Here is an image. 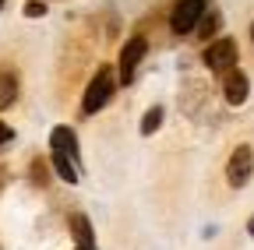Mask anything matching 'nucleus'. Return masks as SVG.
<instances>
[{
  "label": "nucleus",
  "mask_w": 254,
  "mask_h": 250,
  "mask_svg": "<svg viewBox=\"0 0 254 250\" xmlns=\"http://www.w3.org/2000/svg\"><path fill=\"white\" fill-rule=\"evenodd\" d=\"M113 92H117V71L106 64V67H99V71H95V78L88 81L85 96H81V113H85V116L99 113V109H103V106L113 99Z\"/></svg>",
  "instance_id": "f03ea898"
},
{
  "label": "nucleus",
  "mask_w": 254,
  "mask_h": 250,
  "mask_svg": "<svg viewBox=\"0 0 254 250\" xmlns=\"http://www.w3.org/2000/svg\"><path fill=\"white\" fill-rule=\"evenodd\" d=\"M0 11H4V0H0Z\"/></svg>",
  "instance_id": "f3484780"
},
{
  "label": "nucleus",
  "mask_w": 254,
  "mask_h": 250,
  "mask_svg": "<svg viewBox=\"0 0 254 250\" xmlns=\"http://www.w3.org/2000/svg\"><path fill=\"white\" fill-rule=\"evenodd\" d=\"M205 64H208V71H215V74L233 71V67H237V43H233L230 36L212 39V43L205 46Z\"/></svg>",
  "instance_id": "423d86ee"
},
{
  "label": "nucleus",
  "mask_w": 254,
  "mask_h": 250,
  "mask_svg": "<svg viewBox=\"0 0 254 250\" xmlns=\"http://www.w3.org/2000/svg\"><path fill=\"white\" fill-rule=\"evenodd\" d=\"M50 162L64 183L81 180V148L71 127H53L50 131Z\"/></svg>",
  "instance_id": "f257e3e1"
},
{
  "label": "nucleus",
  "mask_w": 254,
  "mask_h": 250,
  "mask_svg": "<svg viewBox=\"0 0 254 250\" xmlns=\"http://www.w3.org/2000/svg\"><path fill=\"white\" fill-rule=\"evenodd\" d=\"M251 43H254V25H251Z\"/></svg>",
  "instance_id": "dca6fc26"
},
{
  "label": "nucleus",
  "mask_w": 254,
  "mask_h": 250,
  "mask_svg": "<svg viewBox=\"0 0 254 250\" xmlns=\"http://www.w3.org/2000/svg\"><path fill=\"white\" fill-rule=\"evenodd\" d=\"M14 99H18V78H14V71H0V109L14 106Z\"/></svg>",
  "instance_id": "6e6552de"
},
{
  "label": "nucleus",
  "mask_w": 254,
  "mask_h": 250,
  "mask_svg": "<svg viewBox=\"0 0 254 250\" xmlns=\"http://www.w3.org/2000/svg\"><path fill=\"white\" fill-rule=\"evenodd\" d=\"M194 32H198V39H205V43H212V36L219 32V11H205V18L198 21V28H194Z\"/></svg>",
  "instance_id": "9d476101"
},
{
  "label": "nucleus",
  "mask_w": 254,
  "mask_h": 250,
  "mask_svg": "<svg viewBox=\"0 0 254 250\" xmlns=\"http://www.w3.org/2000/svg\"><path fill=\"white\" fill-rule=\"evenodd\" d=\"M247 96H251V81H247V74H244L240 67L226 71V81H222V99H226L230 106H244Z\"/></svg>",
  "instance_id": "0eeeda50"
},
{
  "label": "nucleus",
  "mask_w": 254,
  "mask_h": 250,
  "mask_svg": "<svg viewBox=\"0 0 254 250\" xmlns=\"http://www.w3.org/2000/svg\"><path fill=\"white\" fill-rule=\"evenodd\" d=\"M25 14H28V18H43V14H46V4H43V0H28V4H25Z\"/></svg>",
  "instance_id": "f8f14e48"
},
{
  "label": "nucleus",
  "mask_w": 254,
  "mask_h": 250,
  "mask_svg": "<svg viewBox=\"0 0 254 250\" xmlns=\"http://www.w3.org/2000/svg\"><path fill=\"white\" fill-rule=\"evenodd\" d=\"M71 233L78 240V247H95V236H92V222L85 215H71Z\"/></svg>",
  "instance_id": "1a4fd4ad"
},
{
  "label": "nucleus",
  "mask_w": 254,
  "mask_h": 250,
  "mask_svg": "<svg viewBox=\"0 0 254 250\" xmlns=\"http://www.w3.org/2000/svg\"><path fill=\"white\" fill-rule=\"evenodd\" d=\"M163 116H166L163 106H152V109L141 116V134H155L159 127H163Z\"/></svg>",
  "instance_id": "9b49d317"
},
{
  "label": "nucleus",
  "mask_w": 254,
  "mask_h": 250,
  "mask_svg": "<svg viewBox=\"0 0 254 250\" xmlns=\"http://www.w3.org/2000/svg\"><path fill=\"white\" fill-rule=\"evenodd\" d=\"M74 250H95V247H74Z\"/></svg>",
  "instance_id": "2eb2a0df"
},
{
  "label": "nucleus",
  "mask_w": 254,
  "mask_h": 250,
  "mask_svg": "<svg viewBox=\"0 0 254 250\" xmlns=\"http://www.w3.org/2000/svg\"><path fill=\"white\" fill-rule=\"evenodd\" d=\"M4 141H11V127H7L4 120H0V145H4Z\"/></svg>",
  "instance_id": "ddd939ff"
},
{
  "label": "nucleus",
  "mask_w": 254,
  "mask_h": 250,
  "mask_svg": "<svg viewBox=\"0 0 254 250\" xmlns=\"http://www.w3.org/2000/svg\"><path fill=\"white\" fill-rule=\"evenodd\" d=\"M254 176V148L251 145H237L230 162H226V183L233 187V191H240V187H247Z\"/></svg>",
  "instance_id": "39448f33"
},
{
  "label": "nucleus",
  "mask_w": 254,
  "mask_h": 250,
  "mask_svg": "<svg viewBox=\"0 0 254 250\" xmlns=\"http://www.w3.org/2000/svg\"><path fill=\"white\" fill-rule=\"evenodd\" d=\"M148 53V39L145 36H134V39H127L124 50H120V60H117V81L120 85H131L138 67H141V60Z\"/></svg>",
  "instance_id": "7ed1b4c3"
},
{
  "label": "nucleus",
  "mask_w": 254,
  "mask_h": 250,
  "mask_svg": "<svg viewBox=\"0 0 254 250\" xmlns=\"http://www.w3.org/2000/svg\"><path fill=\"white\" fill-rule=\"evenodd\" d=\"M205 11H208V0H177V7L170 14L173 36H190L198 28V21L205 18Z\"/></svg>",
  "instance_id": "20e7f679"
},
{
  "label": "nucleus",
  "mask_w": 254,
  "mask_h": 250,
  "mask_svg": "<svg viewBox=\"0 0 254 250\" xmlns=\"http://www.w3.org/2000/svg\"><path fill=\"white\" fill-rule=\"evenodd\" d=\"M247 233H251V236H254V215H251V218H247Z\"/></svg>",
  "instance_id": "4468645a"
}]
</instances>
